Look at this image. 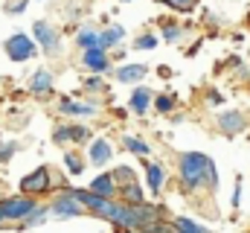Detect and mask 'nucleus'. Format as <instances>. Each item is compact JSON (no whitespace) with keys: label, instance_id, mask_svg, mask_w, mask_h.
Here are the masks:
<instances>
[{"label":"nucleus","instance_id":"1","mask_svg":"<svg viewBox=\"0 0 250 233\" xmlns=\"http://www.w3.org/2000/svg\"><path fill=\"white\" fill-rule=\"evenodd\" d=\"M204 161H207V155H201V152L181 155V178L189 189H198L204 184Z\"/></svg>","mask_w":250,"mask_h":233},{"label":"nucleus","instance_id":"2","mask_svg":"<svg viewBox=\"0 0 250 233\" xmlns=\"http://www.w3.org/2000/svg\"><path fill=\"white\" fill-rule=\"evenodd\" d=\"M35 207H38V204H35L29 195H15V198H6V201H3V216L12 219V222H21V219H26Z\"/></svg>","mask_w":250,"mask_h":233},{"label":"nucleus","instance_id":"3","mask_svg":"<svg viewBox=\"0 0 250 233\" xmlns=\"http://www.w3.org/2000/svg\"><path fill=\"white\" fill-rule=\"evenodd\" d=\"M3 47H6V56L12 58V61H26V58L35 56V44H32V38H29V35H21V32L12 35Z\"/></svg>","mask_w":250,"mask_h":233},{"label":"nucleus","instance_id":"4","mask_svg":"<svg viewBox=\"0 0 250 233\" xmlns=\"http://www.w3.org/2000/svg\"><path fill=\"white\" fill-rule=\"evenodd\" d=\"M157 207H151V204H131V219H134V228L137 231H148V225H154L157 222Z\"/></svg>","mask_w":250,"mask_h":233},{"label":"nucleus","instance_id":"5","mask_svg":"<svg viewBox=\"0 0 250 233\" xmlns=\"http://www.w3.org/2000/svg\"><path fill=\"white\" fill-rule=\"evenodd\" d=\"M21 189H23L26 195H35V192L50 189V172H47V166H38L32 175H26V178L21 181Z\"/></svg>","mask_w":250,"mask_h":233},{"label":"nucleus","instance_id":"6","mask_svg":"<svg viewBox=\"0 0 250 233\" xmlns=\"http://www.w3.org/2000/svg\"><path fill=\"white\" fill-rule=\"evenodd\" d=\"M53 213H56L59 219H73V216H82V201H76L70 192H64V195H59V198L53 201Z\"/></svg>","mask_w":250,"mask_h":233},{"label":"nucleus","instance_id":"7","mask_svg":"<svg viewBox=\"0 0 250 233\" xmlns=\"http://www.w3.org/2000/svg\"><path fill=\"white\" fill-rule=\"evenodd\" d=\"M32 32H35L38 44H41L47 53H56V50H59V35H56V32H53V29H50L44 21H38V23L32 26Z\"/></svg>","mask_w":250,"mask_h":233},{"label":"nucleus","instance_id":"8","mask_svg":"<svg viewBox=\"0 0 250 233\" xmlns=\"http://www.w3.org/2000/svg\"><path fill=\"white\" fill-rule=\"evenodd\" d=\"M84 64L90 67V70H96V73H102V70H108V56H105V47H87L84 50Z\"/></svg>","mask_w":250,"mask_h":233},{"label":"nucleus","instance_id":"9","mask_svg":"<svg viewBox=\"0 0 250 233\" xmlns=\"http://www.w3.org/2000/svg\"><path fill=\"white\" fill-rule=\"evenodd\" d=\"M218 128H221L224 134H236V131H242V128H245V116L239 114V111L221 114V116H218Z\"/></svg>","mask_w":250,"mask_h":233},{"label":"nucleus","instance_id":"10","mask_svg":"<svg viewBox=\"0 0 250 233\" xmlns=\"http://www.w3.org/2000/svg\"><path fill=\"white\" fill-rule=\"evenodd\" d=\"M108 219L117 225V228H134V219H131V204H114Z\"/></svg>","mask_w":250,"mask_h":233},{"label":"nucleus","instance_id":"11","mask_svg":"<svg viewBox=\"0 0 250 233\" xmlns=\"http://www.w3.org/2000/svg\"><path fill=\"white\" fill-rule=\"evenodd\" d=\"M90 189H93L96 195L111 198V195H114V189H117V181H114V175H99V178L90 184Z\"/></svg>","mask_w":250,"mask_h":233},{"label":"nucleus","instance_id":"12","mask_svg":"<svg viewBox=\"0 0 250 233\" xmlns=\"http://www.w3.org/2000/svg\"><path fill=\"white\" fill-rule=\"evenodd\" d=\"M29 88H32V93H47V91L53 88V76H50V70H38V73L32 76Z\"/></svg>","mask_w":250,"mask_h":233},{"label":"nucleus","instance_id":"13","mask_svg":"<svg viewBox=\"0 0 250 233\" xmlns=\"http://www.w3.org/2000/svg\"><path fill=\"white\" fill-rule=\"evenodd\" d=\"M108 158H111V146H108L105 140H96V143H90V161H93L96 166H102Z\"/></svg>","mask_w":250,"mask_h":233},{"label":"nucleus","instance_id":"14","mask_svg":"<svg viewBox=\"0 0 250 233\" xmlns=\"http://www.w3.org/2000/svg\"><path fill=\"white\" fill-rule=\"evenodd\" d=\"M146 172H148V186H151V192H160V186H163V181H166L163 166H157V163H146Z\"/></svg>","mask_w":250,"mask_h":233},{"label":"nucleus","instance_id":"15","mask_svg":"<svg viewBox=\"0 0 250 233\" xmlns=\"http://www.w3.org/2000/svg\"><path fill=\"white\" fill-rule=\"evenodd\" d=\"M143 76H146V67H143V64H128V67H123V70L117 73L120 82H140Z\"/></svg>","mask_w":250,"mask_h":233},{"label":"nucleus","instance_id":"16","mask_svg":"<svg viewBox=\"0 0 250 233\" xmlns=\"http://www.w3.org/2000/svg\"><path fill=\"white\" fill-rule=\"evenodd\" d=\"M148 99H151V91H146V88H137V91L131 93V108H134L137 114H143V111L148 108Z\"/></svg>","mask_w":250,"mask_h":233},{"label":"nucleus","instance_id":"17","mask_svg":"<svg viewBox=\"0 0 250 233\" xmlns=\"http://www.w3.org/2000/svg\"><path fill=\"white\" fill-rule=\"evenodd\" d=\"M123 201H125V204H140V201H143V189H140V184H137V181L123 184Z\"/></svg>","mask_w":250,"mask_h":233},{"label":"nucleus","instance_id":"18","mask_svg":"<svg viewBox=\"0 0 250 233\" xmlns=\"http://www.w3.org/2000/svg\"><path fill=\"white\" fill-rule=\"evenodd\" d=\"M120 38H123V26H111L108 32L99 35V47H111V44H117Z\"/></svg>","mask_w":250,"mask_h":233},{"label":"nucleus","instance_id":"19","mask_svg":"<svg viewBox=\"0 0 250 233\" xmlns=\"http://www.w3.org/2000/svg\"><path fill=\"white\" fill-rule=\"evenodd\" d=\"M175 231H189V233H204L207 228L204 225H198V222H192V219H178L175 222Z\"/></svg>","mask_w":250,"mask_h":233},{"label":"nucleus","instance_id":"20","mask_svg":"<svg viewBox=\"0 0 250 233\" xmlns=\"http://www.w3.org/2000/svg\"><path fill=\"white\" fill-rule=\"evenodd\" d=\"M79 44H82L84 50H87V47H96V44H99V35H96L93 29H82V32H79Z\"/></svg>","mask_w":250,"mask_h":233},{"label":"nucleus","instance_id":"21","mask_svg":"<svg viewBox=\"0 0 250 233\" xmlns=\"http://www.w3.org/2000/svg\"><path fill=\"white\" fill-rule=\"evenodd\" d=\"M64 163H67V169H70L73 175H79L82 169H84V166H82V158H79L76 152H67V155H64Z\"/></svg>","mask_w":250,"mask_h":233},{"label":"nucleus","instance_id":"22","mask_svg":"<svg viewBox=\"0 0 250 233\" xmlns=\"http://www.w3.org/2000/svg\"><path fill=\"white\" fill-rule=\"evenodd\" d=\"M62 111H67V114H93L96 108H93V105H73V102H62Z\"/></svg>","mask_w":250,"mask_h":233},{"label":"nucleus","instance_id":"23","mask_svg":"<svg viewBox=\"0 0 250 233\" xmlns=\"http://www.w3.org/2000/svg\"><path fill=\"white\" fill-rule=\"evenodd\" d=\"M125 146H128L131 152H137V155H148V146H146L140 137H125Z\"/></svg>","mask_w":250,"mask_h":233},{"label":"nucleus","instance_id":"24","mask_svg":"<svg viewBox=\"0 0 250 233\" xmlns=\"http://www.w3.org/2000/svg\"><path fill=\"white\" fill-rule=\"evenodd\" d=\"M114 181H120V184H128V181H134V172H131L128 166H120V169H114Z\"/></svg>","mask_w":250,"mask_h":233},{"label":"nucleus","instance_id":"25","mask_svg":"<svg viewBox=\"0 0 250 233\" xmlns=\"http://www.w3.org/2000/svg\"><path fill=\"white\" fill-rule=\"evenodd\" d=\"M163 3H169L172 9H181V12H189V9H192V6H195L198 0H163Z\"/></svg>","mask_w":250,"mask_h":233},{"label":"nucleus","instance_id":"26","mask_svg":"<svg viewBox=\"0 0 250 233\" xmlns=\"http://www.w3.org/2000/svg\"><path fill=\"white\" fill-rule=\"evenodd\" d=\"M154 105H157V111H172V108H175V99H172V96H157Z\"/></svg>","mask_w":250,"mask_h":233},{"label":"nucleus","instance_id":"27","mask_svg":"<svg viewBox=\"0 0 250 233\" xmlns=\"http://www.w3.org/2000/svg\"><path fill=\"white\" fill-rule=\"evenodd\" d=\"M137 47L140 50H151V47H157V38L154 35H143V38H137Z\"/></svg>","mask_w":250,"mask_h":233},{"label":"nucleus","instance_id":"28","mask_svg":"<svg viewBox=\"0 0 250 233\" xmlns=\"http://www.w3.org/2000/svg\"><path fill=\"white\" fill-rule=\"evenodd\" d=\"M15 155V143H0V163H6Z\"/></svg>","mask_w":250,"mask_h":233},{"label":"nucleus","instance_id":"29","mask_svg":"<svg viewBox=\"0 0 250 233\" xmlns=\"http://www.w3.org/2000/svg\"><path fill=\"white\" fill-rule=\"evenodd\" d=\"M70 137H73V140H87V128L73 125V128H70Z\"/></svg>","mask_w":250,"mask_h":233},{"label":"nucleus","instance_id":"30","mask_svg":"<svg viewBox=\"0 0 250 233\" xmlns=\"http://www.w3.org/2000/svg\"><path fill=\"white\" fill-rule=\"evenodd\" d=\"M23 9H26V0H12V6H6V12H12V15L23 12Z\"/></svg>","mask_w":250,"mask_h":233},{"label":"nucleus","instance_id":"31","mask_svg":"<svg viewBox=\"0 0 250 233\" xmlns=\"http://www.w3.org/2000/svg\"><path fill=\"white\" fill-rule=\"evenodd\" d=\"M64 140H73V137H70V128H59V131H56V143H64Z\"/></svg>","mask_w":250,"mask_h":233},{"label":"nucleus","instance_id":"32","mask_svg":"<svg viewBox=\"0 0 250 233\" xmlns=\"http://www.w3.org/2000/svg\"><path fill=\"white\" fill-rule=\"evenodd\" d=\"M178 35H181V29H178L175 23H169V26H166V38H169V41H175Z\"/></svg>","mask_w":250,"mask_h":233},{"label":"nucleus","instance_id":"33","mask_svg":"<svg viewBox=\"0 0 250 233\" xmlns=\"http://www.w3.org/2000/svg\"><path fill=\"white\" fill-rule=\"evenodd\" d=\"M3 219H6V216H3V204H0V225H3Z\"/></svg>","mask_w":250,"mask_h":233},{"label":"nucleus","instance_id":"34","mask_svg":"<svg viewBox=\"0 0 250 233\" xmlns=\"http://www.w3.org/2000/svg\"><path fill=\"white\" fill-rule=\"evenodd\" d=\"M154 3H160V0H154Z\"/></svg>","mask_w":250,"mask_h":233}]
</instances>
